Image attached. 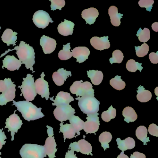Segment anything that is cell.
<instances>
[{
  "label": "cell",
  "mask_w": 158,
  "mask_h": 158,
  "mask_svg": "<svg viewBox=\"0 0 158 158\" xmlns=\"http://www.w3.org/2000/svg\"><path fill=\"white\" fill-rule=\"evenodd\" d=\"M13 105L17 107V110L22 113L25 120L28 122L34 121L44 117L41 112V108H37L35 105L27 101L15 102L13 101Z\"/></svg>",
  "instance_id": "6da1fadb"
},
{
  "label": "cell",
  "mask_w": 158,
  "mask_h": 158,
  "mask_svg": "<svg viewBox=\"0 0 158 158\" xmlns=\"http://www.w3.org/2000/svg\"><path fill=\"white\" fill-rule=\"evenodd\" d=\"M13 50L17 51L16 54L22 61V64H25L27 69H30L33 73H35L33 66L35 63V52L33 47L22 41L19 46H16L14 49L9 50V52Z\"/></svg>",
  "instance_id": "7a4b0ae2"
},
{
  "label": "cell",
  "mask_w": 158,
  "mask_h": 158,
  "mask_svg": "<svg viewBox=\"0 0 158 158\" xmlns=\"http://www.w3.org/2000/svg\"><path fill=\"white\" fill-rule=\"evenodd\" d=\"M76 99L78 100V105L81 111L87 115L98 113L99 110L100 103L94 97H78Z\"/></svg>",
  "instance_id": "3957f363"
},
{
  "label": "cell",
  "mask_w": 158,
  "mask_h": 158,
  "mask_svg": "<svg viewBox=\"0 0 158 158\" xmlns=\"http://www.w3.org/2000/svg\"><path fill=\"white\" fill-rule=\"evenodd\" d=\"M22 158H44L45 153L44 146L37 144H26L20 151Z\"/></svg>",
  "instance_id": "277c9868"
},
{
  "label": "cell",
  "mask_w": 158,
  "mask_h": 158,
  "mask_svg": "<svg viewBox=\"0 0 158 158\" xmlns=\"http://www.w3.org/2000/svg\"><path fill=\"white\" fill-rule=\"evenodd\" d=\"M70 90L72 94H75L77 97H94V89H93L92 85L88 81H75L70 87Z\"/></svg>",
  "instance_id": "5b68a950"
},
{
  "label": "cell",
  "mask_w": 158,
  "mask_h": 158,
  "mask_svg": "<svg viewBox=\"0 0 158 158\" xmlns=\"http://www.w3.org/2000/svg\"><path fill=\"white\" fill-rule=\"evenodd\" d=\"M23 81L22 85L19 86L21 89L22 94L24 98L28 102L32 101L35 99L37 95L35 89V80L33 75L27 74L26 78H23Z\"/></svg>",
  "instance_id": "8992f818"
},
{
  "label": "cell",
  "mask_w": 158,
  "mask_h": 158,
  "mask_svg": "<svg viewBox=\"0 0 158 158\" xmlns=\"http://www.w3.org/2000/svg\"><path fill=\"white\" fill-rule=\"evenodd\" d=\"M75 113L74 109L70 104L58 105L53 111L55 118L61 123L69 120Z\"/></svg>",
  "instance_id": "52a82bcc"
},
{
  "label": "cell",
  "mask_w": 158,
  "mask_h": 158,
  "mask_svg": "<svg viewBox=\"0 0 158 158\" xmlns=\"http://www.w3.org/2000/svg\"><path fill=\"white\" fill-rule=\"evenodd\" d=\"M48 135L49 136L46 139L45 145L44 146L45 153L48 155L49 158H55V153L57 151L56 148L57 144L53 136V128L51 127L47 126Z\"/></svg>",
  "instance_id": "ba28073f"
},
{
  "label": "cell",
  "mask_w": 158,
  "mask_h": 158,
  "mask_svg": "<svg viewBox=\"0 0 158 158\" xmlns=\"http://www.w3.org/2000/svg\"><path fill=\"white\" fill-rule=\"evenodd\" d=\"M15 111L13 114L10 115L9 118L6 119V126L4 129L9 128L8 132H11V135L12 136L11 140H14V135L15 133L18 132V130L21 128L23 125V122L20 119L18 114L15 113Z\"/></svg>",
  "instance_id": "9c48e42d"
},
{
  "label": "cell",
  "mask_w": 158,
  "mask_h": 158,
  "mask_svg": "<svg viewBox=\"0 0 158 158\" xmlns=\"http://www.w3.org/2000/svg\"><path fill=\"white\" fill-rule=\"evenodd\" d=\"M7 89L0 95V106L6 105L8 102L13 101L15 97L16 85L14 84L11 78H7Z\"/></svg>",
  "instance_id": "30bf717a"
},
{
  "label": "cell",
  "mask_w": 158,
  "mask_h": 158,
  "mask_svg": "<svg viewBox=\"0 0 158 158\" xmlns=\"http://www.w3.org/2000/svg\"><path fill=\"white\" fill-rule=\"evenodd\" d=\"M33 21L36 26L42 29L48 26L49 23H53L49 14L43 10L36 12L33 15Z\"/></svg>",
  "instance_id": "8fae6325"
},
{
  "label": "cell",
  "mask_w": 158,
  "mask_h": 158,
  "mask_svg": "<svg viewBox=\"0 0 158 158\" xmlns=\"http://www.w3.org/2000/svg\"><path fill=\"white\" fill-rule=\"evenodd\" d=\"M41 77L35 82V89L37 94L41 96V98H45L46 100L49 98V89L48 83L44 79L45 74L42 73L40 75Z\"/></svg>",
  "instance_id": "7c38bea8"
},
{
  "label": "cell",
  "mask_w": 158,
  "mask_h": 158,
  "mask_svg": "<svg viewBox=\"0 0 158 158\" xmlns=\"http://www.w3.org/2000/svg\"><path fill=\"white\" fill-rule=\"evenodd\" d=\"M98 113L91 115H88L86 117L87 121L85 122L84 124V131L86 134H93L95 133L98 130L100 126V122L99 121Z\"/></svg>",
  "instance_id": "4fadbf2b"
},
{
  "label": "cell",
  "mask_w": 158,
  "mask_h": 158,
  "mask_svg": "<svg viewBox=\"0 0 158 158\" xmlns=\"http://www.w3.org/2000/svg\"><path fill=\"white\" fill-rule=\"evenodd\" d=\"M77 152H80L84 154L93 155L92 154V147L91 144L85 139H80L78 142L71 143L69 149Z\"/></svg>",
  "instance_id": "5bb4252c"
},
{
  "label": "cell",
  "mask_w": 158,
  "mask_h": 158,
  "mask_svg": "<svg viewBox=\"0 0 158 158\" xmlns=\"http://www.w3.org/2000/svg\"><path fill=\"white\" fill-rule=\"evenodd\" d=\"M40 45L45 54H50L56 49L57 43L53 39L43 35L40 40Z\"/></svg>",
  "instance_id": "9a60e30c"
},
{
  "label": "cell",
  "mask_w": 158,
  "mask_h": 158,
  "mask_svg": "<svg viewBox=\"0 0 158 158\" xmlns=\"http://www.w3.org/2000/svg\"><path fill=\"white\" fill-rule=\"evenodd\" d=\"M3 65L2 68H7L10 71L18 70L22 64V61L16 59L14 56L7 55L2 61Z\"/></svg>",
  "instance_id": "2e32d148"
},
{
  "label": "cell",
  "mask_w": 158,
  "mask_h": 158,
  "mask_svg": "<svg viewBox=\"0 0 158 158\" xmlns=\"http://www.w3.org/2000/svg\"><path fill=\"white\" fill-rule=\"evenodd\" d=\"M109 37L104 36L98 37L95 36L90 39L91 46L98 50L102 51L109 49L110 47V41L108 40Z\"/></svg>",
  "instance_id": "e0dca14e"
},
{
  "label": "cell",
  "mask_w": 158,
  "mask_h": 158,
  "mask_svg": "<svg viewBox=\"0 0 158 158\" xmlns=\"http://www.w3.org/2000/svg\"><path fill=\"white\" fill-rule=\"evenodd\" d=\"M73 56L77 59V62L82 63L87 60L90 54L89 50L85 47H78L72 50Z\"/></svg>",
  "instance_id": "ac0fdd59"
},
{
  "label": "cell",
  "mask_w": 158,
  "mask_h": 158,
  "mask_svg": "<svg viewBox=\"0 0 158 158\" xmlns=\"http://www.w3.org/2000/svg\"><path fill=\"white\" fill-rule=\"evenodd\" d=\"M69 76H72L71 71H67L64 68H61L58 70V72L53 73L52 77L53 82L57 85L62 86Z\"/></svg>",
  "instance_id": "d6986e66"
},
{
  "label": "cell",
  "mask_w": 158,
  "mask_h": 158,
  "mask_svg": "<svg viewBox=\"0 0 158 158\" xmlns=\"http://www.w3.org/2000/svg\"><path fill=\"white\" fill-rule=\"evenodd\" d=\"M53 97L50 98L51 100L54 103H52L53 106L62 105V104H69L71 102L74 101V99L68 92L60 91L57 94L55 100H53Z\"/></svg>",
  "instance_id": "ffe728a7"
},
{
  "label": "cell",
  "mask_w": 158,
  "mask_h": 158,
  "mask_svg": "<svg viewBox=\"0 0 158 158\" xmlns=\"http://www.w3.org/2000/svg\"><path fill=\"white\" fill-rule=\"evenodd\" d=\"M98 11L94 8H90L84 10L82 12V17L89 25L94 23L97 17L98 16Z\"/></svg>",
  "instance_id": "44dd1931"
},
{
  "label": "cell",
  "mask_w": 158,
  "mask_h": 158,
  "mask_svg": "<svg viewBox=\"0 0 158 158\" xmlns=\"http://www.w3.org/2000/svg\"><path fill=\"white\" fill-rule=\"evenodd\" d=\"M74 26L75 24L65 19L64 22H62L58 26V32L61 35L64 36L72 35Z\"/></svg>",
  "instance_id": "7402d4cb"
},
{
  "label": "cell",
  "mask_w": 158,
  "mask_h": 158,
  "mask_svg": "<svg viewBox=\"0 0 158 158\" xmlns=\"http://www.w3.org/2000/svg\"><path fill=\"white\" fill-rule=\"evenodd\" d=\"M17 33L14 32L11 29H6L3 32L2 36V40L4 43L7 44V46H10V45L13 46L16 45L17 41Z\"/></svg>",
  "instance_id": "603a6c76"
},
{
  "label": "cell",
  "mask_w": 158,
  "mask_h": 158,
  "mask_svg": "<svg viewBox=\"0 0 158 158\" xmlns=\"http://www.w3.org/2000/svg\"><path fill=\"white\" fill-rule=\"evenodd\" d=\"M109 15L112 24L115 27H119L121 24V19L123 14L119 13L118 9L114 6L110 7L109 9Z\"/></svg>",
  "instance_id": "cb8c5ba5"
},
{
  "label": "cell",
  "mask_w": 158,
  "mask_h": 158,
  "mask_svg": "<svg viewBox=\"0 0 158 158\" xmlns=\"http://www.w3.org/2000/svg\"><path fill=\"white\" fill-rule=\"evenodd\" d=\"M118 148L122 151L134 148L135 146V142L134 139L131 137L127 138L124 140H121L118 138L116 140Z\"/></svg>",
  "instance_id": "d4e9b609"
},
{
  "label": "cell",
  "mask_w": 158,
  "mask_h": 158,
  "mask_svg": "<svg viewBox=\"0 0 158 158\" xmlns=\"http://www.w3.org/2000/svg\"><path fill=\"white\" fill-rule=\"evenodd\" d=\"M60 126V132L63 133L64 141L66 139H72L75 137V131L71 124H63V123H61Z\"/></svg>",
  "instance_id": "484cf974"
},
{
  "label": "cell",
  "mask_w": 158,
  "mask_h": 158,
  "mask_svg": "<svg viewBox=\"0 0 158 158\" xmlns=\"http://www.w3.org/2000/svg\"><path fill=\"white\" fill-rule=\"evenodd\" d=\"M88 77L90 78L92 84L95 85H100L102 82L103 74L101 71L98 70H89L87 71Z\"/></svg>",
  "instance_id": "4316f807"
},
{
  "label": "cell",
  "mask_w": 158,
  "mask_h": 158,
  "mask_svg": "<svg viewBox=\"0 0 158 158\" xmlns=\"http://www.w3.org/2000/svg\"><path fill=\"white\" fill-rule=\"evenodd\" d=\"M137 90L138 94L137 98L139 101L141 102H146L150 100L152 95L150 91L146 90L143 86H139Z\"/></svg>",
  "instance_id": "83f0119b"
},
{
  "label": "cell",
  "mask_w": 158,
  "mask_h": 158,
  "mask_svg": "<svg viewBox=\"0 0 158 158\" xmlns=\"http://www.w3.org/2000/svg\"><path fill=\"white\" fill-rule=\"evenodd\" d=\"M70 124L72 125L77 133V136L80 134V131L84 128L85 122L81 120L78 116H76L74 114L72 115V117L69 119Z\"/></svg>",
  "instance_id": "f1b7e54d"
},
{
  "label": "cell",
  "mask_w": 158,
  "mask_h": 158,
  "mask_svg": "<svg viewBox=\"0 0 158 158\" xmlns=\"http://www.w3.org/2000/svg\"><path fill=\"white\" fill-rule=\"evenodd\" d=\"M123 115L124 117V121L127 123L135 122L138 117L135 110L131 107L125 108L123 110Z\"/></svg>",
  "instance_id": "f546056e"
},
{
  "label": "cell",
  "mask_w": 158,
  "mask_h": 158,
  "mask_svg": "<svg viewBox=\"0 0 158 158\" xmlns=\"http://www.w3.org/2000/svg\"><path fill=\"white\" fill-rule=\"evenodd\" d=\"M148 129L144 126H140L136 130L135 135L138 139L140 140L146 145L150 141L149 138L148 137Z\"/></svg>",
  "instance_id": "4dcf8cb0"
},
{
  "label": "cell",
  "mask_w": 158,
  "mask_h": 158,
  "mask_svg": "<svg viewBox=\"0 0 158 158\" xmlns=\"http://www.w3.org/2000/svg\"><path fill=\"white\" fill-rule=\"evenodd\" d=\"M112 138V136L110 132H104L100 135L99 140L101 143L102 147L103 148L104 151L110 148L109 143L111 141Z\"/></svg>",
  "instance_id": "1f68e13d"
},
{
  "label": "cell",
  "mask_w": 158,
  "mask_h": 158,
  "mask_svg": "<svg viewBox=\"0 0 158 158\" xmlns=\"http://www.w3.org/2000/svg\"><path fill=\"white\" fill-rule=\"evenodd\" d=\"M70 43H69L65 45H63V48L59 53V58L61 60H66L72 58L73 52H71Z\"/></svg>",
  "instance_id": "d6a6232c"
},
{
  "label": "cell",
  "mask_w": 158,
  "mask_h": 158,
  "mask_svg": "<svg viewBox=\"0 0 158 158\" xmlns=\"http://www.w3.org/2000/svg\"><path fill=\"white\" fill-rule=\"evenodd\" d=\"M110 83L111 86L116 90H123L126 86L125 83L121 79V77L119 76H116L111 79Z\"/></svg>",
  "instance_id": "836d02e7"
},
{
  "label": "cell",
  "mask_w": 158,
  "mask_h": 158,
  "mask_svg": "<svg viewBox=\"0 0 158 158\" xmlns=\"http://www.w3.org/2000/svg\"><path fill=\"white\" fill-rule=\"evenodd\" d=\"M116 115V110L112 106H111L106 111L102 114V118L105 122H109L111 119L115 118Z\"/></svg>",
  "instance_id": "e575fe53"
},
{
  "label": "cell",
  "mask_w": 158,
  "mask_h": 158,
  "mask_svg": "<svg viewBox=\"0 0 158 158\" xmlns=\"http://www.w3.org/2000/svg\"><path fill=\"white\" fill-rule=\"evenodd\" d=\"M136 36L138 37L139 40L140 42L146 43L150 38V32L148 28H144L142 30L140 28L137 32Z\"/></svg>",
  "instance_id": "d590c367"
},
{
  "label": "cell",
  "mask_w": 158,
  "mask_h": 158,
  "mask_svg": "<svg viewBox=\"0 0 158 158\" xmlns=\"http://www.w3.org/2000/svg\"><path fill=\"white\" fill-rule=\"evenodd\" d=\"M141 65L142 64L136 62L135 60H130L127 63L126 68L129 72L132 73H135L138 70L141 72L143 68Z\"/></svg>",
  "instance_id": "8d00e7d4"
},
{
  "label": "cell",
  "mask_w": 158,
  "mask_h": 158,
  "mask_svg": "<svg viewBox=\"0 0 158 158\" xmlns=\"http://www.w3.org/2000/svg\"><path fill=\"white\" fill-rule=\"evenodd\" d=\"M123 52L119 50H116L113 52L112 58H110V63L111 64L114 63H121L123 60Z\"/></svg>",
  "instance_id": "74e56055"
},
{
  "label": "cell",
  "mask_w": 158,
  "mask_h": 158,
  "mask_svg": "<svg viewBox=\"0 0 158 158\" xmlns=\"http://www.w3.org/2000/svg\"><path fill=\"white\" fill-rule=\"evenodd\" d=\"M136 54L139 57H143L148 54L149 52V46L146 43L141 45V46L135 47Z\"/></svg>",
  "instance_id": "f35d334b"
},
{
  "label": "cell",
  "mask_w": 158,
  "mask_h": 158,
  "mask_svg": "<svg viewBox=\"0 0 158 158\" xmlns=\"http://www.w3.org/2000/svg\"><path fill=\"white\" fill-rule=\"evenodd\" d=\"M51 2V10L54 11L58 9L61 10L62 8L65 6V2L64 0H50Z\"/></svg>",
  "instance_id": "ab89813d"
},
{
  "label": "cell",
  "mask_w": 158,
  "mask_h": 158,
  "mask_svg": "<svg viewBox=\"0 0 158 158\" xmlns=\"http://www.w3.org/2000/svg\"><path fill=\"white\" fill-rule=\"evenodd\" d=\"M154 3L153 0H140L139 1V5L141 8H146L148 11L151 12Z\"/></svg>",
  "instance_id": "60d3db41"
},
{
  "label": "cell",
  "mask_w": 158,
  "mask_h": 158,
  "mask_svg": "<svg viewBox=\"0 0 158 158\" xmlns=\"http://www.w3.org/2000/svg\"><path fill=\"white\" fill-rule=\"evenodd\" d=\"M148 131L152 135L158 136V127L155 124L152 123L150 125Z\"/></svg>",
  "instance_id": "b9f144b4"
},
{
  "label": "cell",
  "mask_w": 158,
  "mask_h": 158,
  "mask_svg": "<svg viewBox=\"0 0 158 158\" xmlns=\"http://www.w3.org/2000/svg\"><path fill=\"white\" fill-rule=\"evenodd\" d=\"M149 58L150 60L154 64H157L158 63V52L156 53L155 52H151L149 55Z\"/></svg>",
  "instance_id": "7bdbcfd3"
},
{
  "label": "cell",
  "mask_w": 158,
  "mask_h": 158,
  "mask_svg": "<svg viewBox=\"0 0 158 158\" xmlns=\"http://www.w3.org/2000/svg\"><path fill=\"white\" fill-rule=\"evenodd\" d=\"M3 129H0V150L2 148V146L6 143L5 139H7V137L5 135V133L2 131Z\"/></svg>",
  "instance_id": "ee69618b"
},
{
  "label": "cell",
  "mask_w": 158,
  "mask_h": 158,
  "mask_svg": "<svg viewBox=\"0 0 158 158\" xmlns=\"http://www.w3.org/2000/svg\"><path fill=\"white\" fill-rule=\"evenodd\" d=\"M8 85H7V78H5L4 80H0V92L3 93L7 89Z\"/></svg>",
  "instance_id": "f6af8a7d"
},
{
  "label": "cell",
  "mask_w": 158,
  "mask_h": 158,
  "mask_svg": "<svg viewBox=\"0 0 158 158\" xmlns=\"http://www.w3.org/2000/svg\"><path fill=\"white\" fill-rule=\"evenodd\" d=\"M130 158H146L145 154L139 152H135L131 154Z\"/></svg>",
  "instance_id": "bcb514c9"
},
{
  "label": "cell",
  "mask_w": 158,
  "mask_h": 158,
  "mask_svg": "<svg viewBox=\"0 0 158 158\" xmlns=\"http://www.w3.org/2000/svg\"><path fill=\"white\" fill-rule=\"evenodd\" d=\"M65 158H78L77 157L76 154L74 153V151L73 150H68L65 154Z\"/></svg>",
  "instance_id": "7dc6e473"
},
{
  "label": "cell",
  "mask_w": 158,
  "mask_h": 158,
  "mask_svg": "<svg viewBox=\"0 0 158 158\" xmlns=\"http://www.w3.org/2000/svg\"><path fill=\"white\" fill-rule=\"evenodd\" d=\"M152 30L155 32H157L158 31V23L157 22L153 23L152 25Z\"/></svg>",
  "instance_id": "c3c4849f"
},
{
  "label": "cell",
  "mask_w": 158,
  "mask_h": 158,
  "mask_svg": "<svg viewBox=\"0 0 158 158\" xmlns=\"http://www.w3.org/2000/svg\"><path fill=\"white\" fill-rule=\"evenodd\" d=\"M117 158H129L128 156L124 153V151H122L120 155H118Z\"/></svg>",
  "instance_id": "681fc988"
},
{
  "label": "cell",
  "mask_w": 158,
  "mask_h": 158,
  "mask_svg": "<svg viewBox=\"0 0 158 158\" xmlns=\"http://www.w3.org/2000/svg\"><path fill=\"white\" fill-rule=\"evenodd\" d=\"M1 154H2V152H0V155H1ZM0 158H1V157H0Z\"/></svg>",
  "instance_id": "f907efd6"
},
{
  "label": "cell",
  "mask_w": 158,
  "mask_h": 158,
  "mask_svg": "<svg viewBox=\"0 0 158 158\" xmlns=\"http://www.w3.org/2000/svg\"><path fill=\"white\" fill-rule=\"evenodd\" d=\"M1 29V26H0V29Z\"/></svg>",
  "instance_id": "816d5d0a"
}]
</instances>
